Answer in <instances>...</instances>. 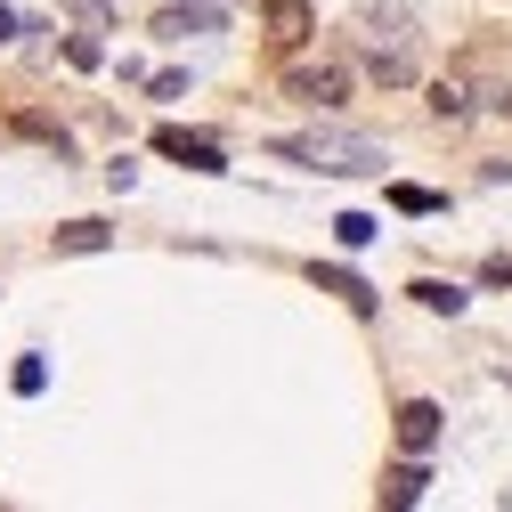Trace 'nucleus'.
<instances>
[{
	"mask_svg": "<svg viewBox=\"0 0 512 512\" xmlns=\"http://www.w3.org/2000/svg\"><path fill=\"white\" fill-rule=\"evenodd\" d=\"M277 155L301 163V171H334V179H374L382 171V147L358 139V131H301V139H277Z\"/></svg>",
	"mask_w": 512,
	"mask_h": 512,
	"instance_id": "nucleus-1",
	"label": "nucleus"
},
{
	"mask_svg": "<svg viewBox=\"0 0 512 512\" xmlns=\"http://www.w3.org/2000/svg\"><path fill=\"white\" fill-rule=\"evenodd\" d=\"M285 98H301V106H342V98H350V74H342V66H293V74H285Z\"/></svg>",
	"mask_w": 512,
	"mask_h": 512,
	"instance_id": "nucleus-2",
	"label": "nucleus"
},
{
	"mask_svg": "<svg viewBox=\"0 0 512 512\" xmlns=\"http://www.w3.org/2000/svg\"><path fill=\"white\" fill-rule=\"evenodd\" d=\"M155 155H171V163H187V171H204V179H220V171H228V155H220L212 139H187V131H171V122L155 131Z\"/></svg>",
	"mask_w": 512,
	"mask_h": 512,
	"instance_id": "nucleus-3",
	"label": "nucleus"
},
{
	"mask_svg": "<svg viewBox=\"0 0 512 512\" xmlns=\"http://www.w3.org/2000/svg\"><path fill=\"white\" fill-rule=\"evenodd\" d=\"M439 423H447V415H439L431 399H407L391 431H399V447H407V456H431V447H439Z\"/></svg>",
	"mask_w": 512,
	"mask_h": 512,
	"instance_id": "nucleus-4",
	"label": "nucleus"
},
{
	"mask_svg": "<svg viewBox=\"0 0 512 512\" xmlns=\"http://www.w3.org/2000/svg\"><path fill=\"white\" fill-rule=\"evenodd\" d=\"M261 17H269V41L277 49H301L309 41V0H261Z\"/></svg>",
	"mask_w": 512,
	"mask_h": 512,
	"instance_id": "nucleus-5",
	"label": "nucleus"
},
{
	"mask_svg": "<svg viewBox=\"0 0 512 512\" xmlns=\"http://www.w3.org/2000/svg\"><path fill=\"white\" fill-rule=\"evenodd\" d=\"M155 33H163V41H187V33H220V17L204 9V0H171V9L155 17Z\"/></svg>",
	"mask_w": 512,
	"mask_h": 512,
	"instance_id": "nucleus-6",
	"label": "nucleus"
},
{
	"mask_svg": "<svg viewBox=\"0 0 512 512\" xmlns=\"http://www.w3.org/2000/svg\"><path fill=\"white\" fill-rule=\"evenodd\" d=\"M423 488H431V472H423V456H407L391 480H382V504H391V512H407V504H423Z\"/></svg>",
	"mask_w": 512,
	"mask_h": 512,
	"instance_id": "nucleus-7",
	"label": "nucleus"
},
{
	"mask_svg": "<svg viewBox=\"0 0 512 512\" xmlns=\"http://www.w3.org/2000/svg\"><path fill=\"white\" fill-rule=\"evenodd\" d=\"M309 277H317V293H342V301H350L358 317H374V293H366V285H358L350 269H309Z\"/></svg>",
	"mask_w": 512,
	"mask_h": 512,
	"instance_id": "nucleus-8",
	"label": "nucleus"
},
{
	"mask_svg": "<svg viewBox=\"0 0 512 512\" xmlns=\"http://www.w3.org/2000/svg\"><path fill=\"white\" fill-rule=\"evenodd\" d=\"M114 244V228H98V220H66L57 228V252H106Z\"/></svg>",
	"mask_w": 512,
	"mask_h": 512,
	"instance_id": "nucleus-9",
	"label": "nucleus"
},
{
	"mask_svg": "<svg viewBox=\"0 0 512 512\" xmlns=\"http://www.w3.org/2000/svg\"><path fill=\"white\" fill-rule=\"evenodd\" d=\"M415 301H423V309H439V317H456V309H464V293H456V285H439V277H423V285H415Z\"/></svg>",
	"mask_w": 512,
	"mask_h": 512,
	"instance_id": "nucleus-10",
	"label": "nucleus"
},
{
	"mask_svg": "<svg viewBox=\"0 0 512 512\" xmlns=\"http://www.w3.org/2000/svg\"><path fill=\"white\" fill-rule=\"evenodd\" d=\"M334 236H342V244H350V252H358V244H374V236H382V228H374V220H366V212H342V220H334Z\"/></svg>",
	"mask_w": 512,
	"mask_h": 512,
	"instance_id": "nucleus-11",
	"label": "nucleus"
},
{
	"mask_svg": "<svg viewBox=\"0 0 512 512\" xmlns=\"http://www.w3.org/2000/svg\"><path fill=\"white\" fill-rule=\"evenodd\" d=\"M66 66H82V74H90V66H106V49H98V33H74V41H66Z\"/></svg>",
	"mask_w": 512,
	"mask_h": 512,
	"instance_id": "nucleus-12",
	"label": "nucleus"
},
{
	"mask_svg": "<svg viewBox=\"0 0 512 512\" xmlns=\"http://www.w3.org/2000/svg\"><path fill=\"white\" fill-rule=\"evenodd\" d=\"M431 114H472V90H464V82H439V90H431Z\"/></svg>",
	"mask_w": 512,
	"mask_h": 512,
	"instance_id": "nucleus-13",
	"label": "nucleus"
},
{
	"mask_svg": "<svg viewBox=\"0 0 512 512\" xmlns=\"http://www.w3.org/2000/svg\"><path fill=\"white\" fill-rule=\"evenodd\" d=\"M17 391H25V399L49 391V358H17Z\"/></svg>",
	"mask_w": 512,
	"mask_h": 512,
	"instance_id": "nucleus-14",
	"label": "nucleus"
},
{
	"mask_svg": "<svg viewBox=\"0 0 512 512\" xmlns=\"http://www.w3.org/2000/svg\"><path fill=\"white\" fill-rule=\"evenodd\" d=\"M17 131H25V139H41V147H57V155H66V131H57V122H49V114H25V122H17Z\"/></svg>",
	"mask_w": 512,
	"mask_h": 512,
	"instance_id": "nucleus-15",
	"label": "nucleus"
},
{
	"mask_svg": "<svg viewBox=\"0 0 512 512\" xmlns=\"http://www.w3.org/2000/svg\"><path fill=\"white\" fill-rule=\"evenodd\" d=\"M391 204H399V212H439L431 187H391Z\"/></svg>",
	"mask_w": 512,
	"mask_h": 512,
	"instance_id": "nucleus-16",
	"label": "nucleus"
},
{
	"mask_svg": "<svg viewBox=\"0 0 512 512\" xmlns=\"http://www.w3.org/2000/svg\"><path fill=\"white\" fill-rule=\"evenodd\" d=\"M74 9H82L90 25H106V17H114V0H74Z\"/></svg>",
	"mask_w": 512,
	"mask_h": 512,
	"instance_id": "nucleus-17",
	"label": "nucleus"
},
{
	"mask_svg": "<svg viewBox=\"0 0 512 512\" xmlns=\"http://www.w3.org/2000/svg\"><path fill=\"white\" fill-rule=\"evenodd\" d=\"M17 33H25V25H17V17H9V9H0V41H17Z\"/></svg>",
	"mask_w": 512,
	"mask_h": 512,
	"instance_id": "nucleus-18",
	"label": "nucleus"
},
{
	"mask_svg": "<svg viewBox=\"0 0 512 512\" xmlns=\"http://www.w3.org/2000/svg\"><path fill=\"white\" fill-rule=\"evenodd\" d=\"M504 114H512V98H504Z\"/></svg>",
	"mask_w": 512,
	"mask_h": 512,
	"instance_id": "nucleus-19",
	"label": "nucleus"
}]
</instances>
